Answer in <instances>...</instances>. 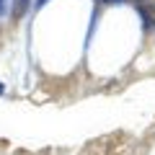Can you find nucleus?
I'll return each instance as SVG.
<instances>
[{
  "label": "nucleus",
  "instance_id": "f257e3e1",
  "mask_svg": "<svg viewBox=\"0 0 155 155\" xmlns=\"http://www.w3.org/2000/svg\"><path fill=\"white\" fill-rule=\"evenodd\" d=\"M26 8H28V0H16V5H13V16L18 18L23 11H26Z\"/></svg>",
  "mask_w": 155,
  "mask_h": 155
},
{
  "label": "nucleus",
  "instance_id": "f03ea898",
  "mask_svg": "<svg viewBox=\"0 0 155 155\" xmlns=\"http://www.w3.org/2000/svg\"><path fill=\"white\" fill-rule=\"evenodd\" d=\"M5 11H8V0H0V18L5 16Z\"/></svg>",
  "mask_w": 155,
  "mask_h": 155
},
{
  "label": "nucleus",
  "instance_id": "7ed1b4c3",
  "mask_svg": "<svg viewBox=\"0 0 155 155\" xmlns=\"http://www.w3.org/2000/svg\"><path fill=\"white\" fill-rule=\"evenodd\" d=\"M49 0H36V8H41V5H47Z\"/></svg>",
  "mask_w": 155,
  "mask_h": 155
},
{
  "label": "nucleus",
  "instance_id": "20e7f679",
  "mask_svg": "<svg viewBox=\"0 0 155 155\" xmlns=\"http://www.w3.org/2000/svg\"><path fill=\"white\" fill-rule=\"evenodd\" d=\"M106 3H122V0H106Z\"/></svg>",
  "mask_w": 155,
  "mask_h": 155
},
{
  "label": "nucleus",
  "instance_id": "39448f33",
  "mask_svg": "<svg viewBox=\"0 0 155 155\" xmlns=\"http://www.w3.org/2000/svg\"><path fill=\"white\" fill-rule=\"evenodd\" d=\"M3 91H5V85H3V83H0V93H3Z\"/></svg>",
  "mask_w": 155,
  "mask_h": 155
}]
</instances>
